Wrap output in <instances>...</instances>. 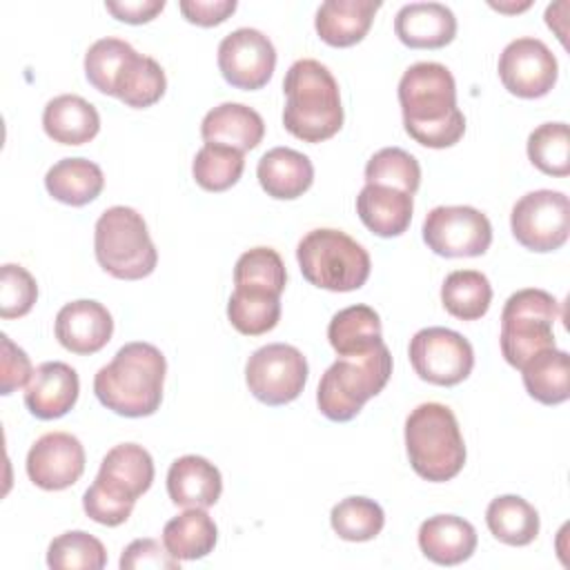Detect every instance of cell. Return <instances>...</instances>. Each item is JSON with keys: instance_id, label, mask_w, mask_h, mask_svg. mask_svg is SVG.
Listing matches in <instances>:
<instances>
[{"instance_id": "6da1fadb", "label": "cell", "mask_w": 570, "mask_h": 570, "mask_svg": "<svg viewBox=\"0 0 570 570\" xmlns=\"http://www.w3.org/2000/svg\"><path fill=\"white\" fill-rule=\"evenodd\" d=\"M403 127L423 147L445 149L465 134V116L456 107V82L441 62H414L399 80Z\"/></svg>"}, {"instance_id": "5b68a950", "label": "cell", "mask_w": 570, "mask_h": 570, "mask_svg": "<svg viewBox=\"0 0 570 570\" xmlns=\"http://www.w3.org/2000/svg\"><path fill=\"white\" fill-rule=\"evenodd\" d=\"M405 450L412 470L432 483L454 479L465 463V443L454 412L443 403H421L405 419Z\"/></svg>"}, {"instance_id": "44dd1931", "label": "cell", "mask_w": 570, "mask_h": 570, "mask_svg": "<svg viewBox=\"0 0 570 570\" xmlns=\"http://www.w3.org/2000/svg\"><path fill=\"white\" fill-rule=\"evenodd\" d=\"M223 476L214 463L185 454L169 465L167 494L180 508H209L220 499Z\"/></svg>"}, {"instance_id": "ffe728a7", "label": "cell", "mask_w": 570, "mask_h": 570, "mask_svg": "<svg viewBox=\"0 0 570 570\" xmlns=\"http://www.w3.org/2000/svg\"><path fill=\"white\" fill-rule=\"evenodd\" d=\"M200 136L207 145H225L245 154L263 140L265 122L256 109L243 102H223L205 114Z\"/></svg>"}, {"instance_id": "8d00e7d4", "label": "cell", "mask_w": 570, "mask_h": 570, "mask_svg": "<svg viewBox=\"0 0 570 570\" xmlns=\"http://www.w3.org/2000/svg\"><path fill=\"white\" fill-rule=\"evenodd\" d=\"M47 566L56 570H100L107 566V550L94 534L69 530L49 543Z\"/></svg>"}, {"instance_id": "603a6c76", "label": "cell", "mask_w": 570, "mask_h": 570, "mask_svg": "<svg viewBox=\"0 0 570 570\" xmlns=\"http://www.w3.org/2000/svg\"><path fill=\"white\" fill-rule=\"evenodd\" d=\"M256 176L267 196L276 200H294L314 183L312 160L289 147H274L258 160Z\"/></svg>"}, {"instance_id": "4316f807", "label": "cell", "mask_w": 570, "mask_h": 570, "mask_svg": "<svg viewBox=\"0 0 570 570\" xmlns=\"http://www.w3.org/2000/svg\"><path fill=\"white\" fill-rule=\"evenodd\" d=\"M47 191L71 207L96 200L105 187L102 169L87 158H62L45 174Z\"/></svg>"}, {"instance_id": "2e32d148", "label": "cell", "mask_w": 570, "mask_h": 570, "mask_svg": "<svg viewBox=\"0 0 570 570\" xmlns=\"http://www.w3.org/2000/svg\"><path fill=\"white\" fill-rule=\"evenodd\" d=\"M85 472V448L69 432L42 434L27 454L29 479L49 492L73 485Z\"/></svg>"}, {"instance_id": "f35d334b", "label": "cell", "mask_w": 570, "mask_h": 570, "mask_svg": "<svg viewBox=\"0 0 570 570\" xmlns=\"http://www.w3.org/2000/svg\"><path fill=\"white\" fill-rule=\"evenodd\" d=\"M419 183L421 165L401 147H383L365 165V185L394 187L412 196L419 189Z\"/></svg>"}, {"instance_id": "836d02e7", "label": "cell", "mask_w": 570, "mask_h": 570, "mask_svg": "<svg viewBox=\"0 0 570 570\" xmlns=\"http://www.w3.org/2000/svg\"><path fill=\"white\" fill-rule=\"evenodd\" d=\"M136 49L120 38H100L85 53V76L94 89L107 96H116V87L136 58Z\"/></svg>"}, {"instance_id": "d590c367", "label": "cell", "mask_w": 570, "mask_h": 570, "mask_svg": "<svg viewBox=\"0 0 570 570\" xmlns=\"http://www.w3.org/2000/svg\"><path fill=\"white\" fill-rule=\"evenodd\" d=\"M245 169V156L225 145H203L191 163L194 180L205 191H225L236 185Z\"/></svg>"}, {"instance_id": "ac0fdd59", "label": "cell", "mask_w": 570, "mask_h": 570, "mask_svg": "<svg viewBox=\"0 0 570 570\" xmlns=\"http://www.w3.org/2000/svg\"><path fill=\"white\" fill-rule=\"evenodd\" d=\"M78 392L76 370L62 361H47L33 370L24 387V405L36 419L51 421L65 416L76 405Z\"/></svg>"}, {"instance_id": "e575fe53", "label": "cell", "mask_w": 570, "mask_h": 570, "mask_svg": "<svg viewBox=\"0 0 570 570\" xmlns=\"http://www.w3.org/2000/svg\"><path fill=\"white\" fill-rule=\"evenodd\" d=\"M165 89L167 78L163 67L151 56L136 53L116 87V98L122 100L127 107L145 109L156 105L163 98Z\"/></svg>"}, {"instance_id": "9c48e42d", "label": "cell", "mask_w": 570, "mask_h": 570, "mask_svg": "<svg viewBox=\"0 0 570 570\" xmlns=\"http://www.w3.org/2000/svg\"><path fill=\"white\" fill-rule=\"evenodd\" d=\"M559 316L557 298L537 287L514 292L501 312V354L521 370L534 354L554 347L552 325Z\"/></svg>"}, {"instance_id": "8992f818", "label": "cell", "mask_w": 570, "mask_h": 570, "mask_svg": "<svg viewBox=\"0 0 570 570\" xmlns=\"http://www.w3.org/2000/svg\"><path fill=\"white\" fill-rule=\"evenodd\" d=\"M390 376L392 354L385 343H379L365 354L338 356L325 370L316 390L321 414L336 423L352 421L387 385Z\"/></svg>"}, {"instance_id": "bcb514c9", "label": "cell", "mask_w": 570, "mask_h": 570, "mask_svg": "<svg viewBox=\"0 0 570 570\" xmlns=\"http://www.w3.org/2000/svg\"><path fill=\"white\" fill-rule=\"evenodd\" d=\"M105 9L116 20H122L129 24H142L154 20L165 9V0H107Z\"/></svg>"}, {"instance_id": "7c38bea8", "label": "cell", "mask_w": 570, "mask_h": 570, "mask_svg": "<svg viewBox=\"0 0 570 570\" xmlns=\"http://www.w3.org/2000/svg\"><path fill=\"white\" fill-rule=\"evenodd\" d=\"M410 363L419 379L452 387L465 381L474 367V350L468 338L448 327L419 330L410 341Z\"/></svg>"}, {"instance_id": "8fae6325", "label": "cell", "mask_w": 570, "mask_h": 570, "mask_svg": "<svg viewBox=\"0 0 570 570\" xmlns=\"http://www.w3.org/2000/svg\"><path fill=\"white\" fill-rule=\"evenodd\" d=\"M245 381L261 403L285 405L301 396L307 383V361L294 345L269 343L247 358Z\"/></svg>"}, {"instance_id": "9a60e30c", "label": "cell", "mask_w": 570, "mask_h": 570, "mask_svg": "<svg viewBox=\"0 0 570 570\" xmlns=\"http://www.w3.org/2000/svg\"><path fill=\"white\" fill-rule=\"evenodd\" d=\"M499 78L519 98L546 96L559 76V65L548 45L539 38H517L499 56Z\"/></svg>"}, {"instance_id": "484cf974", "label": "cell", "mask_w": 570, "mask_h": 570, "mask_svg": "<svg viewBox=\"0 0 570 570\" xmlns=\"http://www.w3.org/2000/svg\"><path fill=\"white\" fill-rule=\"evenodd\" d=\"M45 134L60 145H85L100 129L98 109L76 94L51 98L42 111Z\"/></svg>"}, {"instance_id": "e0dca14e", "label": "cell", "mask_w": 570, "mask_h": 570, "mask_svg": "<svg viewBox=\"0 0 570 570\" xmlns=\"http://www.w3.org/2000/svg\"><path fill=\"white\" fill-rule=\"evenodd\" d=\"M53 332L65 350L73 354H96L111 341L114 318L102 303L80 298L60 307Z\"/></svg>"}, {"instance_id": "60d3db41", "label": "cell", "mask_w": 570, "mask_h": 570, "mask_svg": "<svg viewBox=\"0 0 570 570\" xmlns=\"http://www.w3.org/2000/svg\"><path fill=\"white\" fill-rule=\"evenodd\" d=\"M287 283V272L283 258L272 247H254L238 256L234 267V285L236 287H254L267 289L274 294H283Z\"/></svg>"}, {"instance_id": "b9f144b4", "label": "cell", "mask_w": 570, "mask_h": 570, "mask_svg": "<svg viewBox=\"0 0 570 570\" xmlns=\"http://www.w3.org/2000/svg\"><path fill=\"white\" fill-rule=\"evenodd\" d=\"M36 298V278L22 265L4 263L0 272V316L20 318L31 312Z\"/></svg>"}, {"instance_id": "f6af8a7d", "label": "cell", "mask_w": 570, "mask_h": 570, "mask_svg": "<svg viewBox=\"0 0 570 570\" xmlns=\"http://www.w3.org/2000/svg\"><path fill=\"white\" fill-rule=\"evenodd\" d=\"M180 13L185 20L198 27H214L225 22L236 11V0H180Z\"/></svg>"}, {"instance_id": "52a82bcc", "label": "cell", "mask_w": 570, "mask_h": 570, "mask_svg": "<svg viewBox=\"0 0 570 570\" xmlns=\"http://www.w3.org/2000/svg\"><path fill=\"white\" fill-rule=\"evenodd\" d=\"M94 254L98 265L120 281L145 278L158 263L145 218L125 205L105 209L96 220Z\"/></svg>"}, {"instance_id": "7bdbcfd3", "label": "cell", "mask_w": 570, "mask_h": 570, "mask_svg": "<svg viewBox=\"0 0 570 570\" xmlns=\"http://www.w3.org/2000/svg\"><path fill=\"white\" fill-rule=\"evenodd\" d=\"M120 568L122 570H178L180 559H176L165 543L156 539H136L131 541L120 557Z\"/></svg>"}, {"instance_id": "f1b7e54d", "label": "cell", "mask_w": 570, "mask_h": 570, "mask_svg": "<svg viewBox=\"0 0 570 570\" xmlns=\"http://www.w3.org/2000/svg\"><path fill=\"white\" fill-rule=\"evenodd\" d=\"M381 334V318L370 305H350L336 312L327 325L330 345L336 350L338 356L370 352L372 347L383 343Z\"/></svg>"}, {"instance_id": "3957f363", "label": "cell", "mask_w": 570, "mask_h": 570, "mask_svg": "<svg viewBox=\"0 0 570 570\" xmlns=\"http://www.w3.org/2000/svg\"><path fill=\"white\" fill-rule=\"evenodd\" d=\"M283 91L287 96L283 125L294 138L323 142L343 127L338 82L323 62L296 60L285 73Z\"/></svg>"}, {"instance_id": "1f68e13d", "label": "cell", "mask_w": 570, "mask_h": 570, "mask_svg": "<svg viewBox=\"0 0 570 570\" xmlns=\"http://www.w3.org/2000/svg\"><path fill=\"white\" fill-rule=\"evenodd\" d=\"M227 318L245 336H261L281 321V296L267 289L234 287L227 303Z\"/></svg>"}, {"instance_id": "ee69618b", "label": "cell", "mask_w": 570, "mask_h": 570, "mask_svg": "<svg viewBox=\"0 0 570 570\" xmlns=\"http://www.w3.org/2000/svg\"><path fill=\"white\" fill-rule=\"evenodd\" d=\"M2 343V356H0V394L9 396L13 390L29 383L33 370L31 361L7 334L0 336Z\"/></svg>"}, {"instance_id": "d6986e66", "label": "cell", "mask_w": 570, "mask_h": 570, "mask_svg": "<svg viewBox=\"0 0 570 570\" xmlns=\"http://www.w3.org/2000/svg\"><path fill=\"white\" fill-rule=\"evenodd\" d=\"M396 38L412 49H441L456 36V18L441 2H410L396 11Z\"/></svg>"}, {"instance_id": "d4e9b609", "label": "cell", "mask_w": 570, "mask_h": 570, "mask_svg": "<svg viewBox=\"0 0 570 570\" xmlns=\"http://www.w3.org/2000/svg\"><path fill=\"white\" fill-rule=\"evenodd\" d=\"M412 196L383 185H365L356 196L361 223L381 238L401 236L412 220Z\"/></svg>"}, {"instance_id": "277c9868", "label": "cell", "mask_w": 570, "mask_h": 570, "mask_svg": "<svg viewBox=\"0 0 570 570\" xmlns=\"http://www.w3.org/2000/svg\"><path fill=\"white\" fill-rule=\"evenodd\" d=\"M154 459L138 443L114 445L100 461L96 481L82 497L85 514L100 525H120L129 519L134 503L151 488Z\"/></svg>"}, {"instance_id": "d6a6232c", "label": "cell", "mask_w": 570, "mask_h": 570, "mask_svg": "<svg viewBox=\"0 0 570 570\" xmlns=\"http://www.w3.org/2000/svg\"><path fill=\"white\" fill-rule=\"evenodd\" d=\"M441 303L454 318L476 321L492 303V285L476 269L450 272L441 285Z\"/></svg>"}, {"instance_id": "5bb4252c", "label": "cell", "mask_w": 570, "mask_h": 570, "mask_svg": "<svg viewBox=\"0 0 570 570\" xmlns=\"http://www.w3.org/2000/svg\"><path fill=\"white\" fill-rule=\"evenodd\" d=\"M276 67V49L272 40L252 27L227 33L218 45V69L236 89H261L269 82Z\"/></svg>"}, {"instance_id": "74e56055", "label": "cell", "mask_w": 570, "mask_h": 570, "mask_svg": "<svg viewBox=\"0 0 570 570\" xmlns=\"http://www.w3.org/2000/svg\"><path fill=\"white\" fill-rule=\"evenodd\" d=\"M330 523L345 541H370L383 530L385 514L374 499L347 497L332 508Z\"/></svg>"}, {"instance_id": "7402d4cb", "label": "cell", "mask_w": 570, "mask_h": 570, "mask_svg": "<svg viewBox=\"0 0 570 570\" xmlns=\"http://www.w3.org/2000/svg\"><path fill=\"white\" fill-rule=\"evenodd\" d=\"M419 548L439 566H456L476 550V530L456 514H434L419 528Z\"/></svg>"}, {"instance_id": "4dcf8cb0", "label": "cell", "mask_w": 570, "mask_h": 570, "mask_svg": "<svg viewBox=\"0 0 570 570\" xmlns=\"http://www.w3.org/2000/svg\"><path fill=\"white\" fill-rule=\"evenodd\" d=\"M485 523L492 537L505 546H528L539 534V512L517 494L492 499L485 510Z\"/></svg>"}, {"instance_id": "ab89813d", "label": "cell", "mask_w": 570, "mask_h": 570, "mask_svg": "<svg viewBox=\"0 0 570 570\" xmlns=\"http://www.w3.org/2000/svg\"><path fill=\"white\" fill-rule=\"evenodd\" d=\"M530 163L548 176L570 174V131L566 122H543L528 136Z\"/></svg>"}, {"instance_id": "4fadbf2b", "label": "cell", "mask_w": 570, "mask_h": 570, "mask_svg": "<svg viewBox=\"0 0 570 570\" xmlns=\"http://www.w3.org/2000/svg\"><path fill=\"white\" fill-rule=\"evenodd\" d=\"M423 240L445 258L481 256L492 243V225L470 205H439L423 220Z\"/></svg>"}, {"instance_id": "83f0119b", "label": "cell", "mask_w": 570, "mask_h": 570, "mask_svg": "<svg viewBox=\"0 0 570 570\" xmlns=\"http://www.w3.org/2000/svg\"><path fill=\"white\" fill-rule=\"evenodd\" d=\"M218 541V528L205 508H187L163 528L165 548L180 561L207 557Z\"/></svg>"}, {"instance_id": "f546056e", "label": "cell", "mask_w": 570, "mask_h": 570, "mask_svg": "<svg viewBox=\"0 0 570 570\" xmlns=\"http://www.w3.org/2000/svg\"><path fill=\"white\" fill-rule=\"evenodd\" d=\"M525 392L543 403L559 405L570 396V356L563 350L550 347L534 354L521 367Z\"/></svg>"}, {"instance_id": "7a4b0ae2", "label": "cell", "mask_w": 570, "mask_h": 570, "mask_svg": "<svg viewBox=\"0 0 570 570\" xmlns=\"http://www.w3.org/2000/svg\"><path fill=\"white\" fill-rule=\"evenodd\" d=\"M167 361L163 352L145 341L122 345L111 363L102 365L94 376V394L98 401L129 419L151 416L163 401Z\"/></svg>"}, {"instance_id": "30bf717a", "label": "cell", "mask_w": 570, "mask_h": 570, "mask_svg": "<svg viewBox=\"0 0 570 570\" xmlns=\"http://www.w3.org/2000/svg\"><path fill=\"white\" fill-rule=\"evenodd\" d=\"M510 227L525 249L554 252L570 234V200L563 191L537 189L521 196L510 214Z\"/></svg>"}, {"instance_id": "cb8c5ba5", "label": "cell", "mask_w": 570, "mask_h": 570, "mask_svg": "<svg viewBox=\"0 0 570 570\" xmlns=\"http://www.w3.org/2000/svg\"><path fill=\"white\" fill-rule=\"evenodd\" d=\"M381 9L376 0H327L318 7L314 27L323 42L332 47H352L361 42Z\"/></svg>"}, {"instance_id": "ba28073f", "label": "cell", "mask_w": 570, "mask_h": 570, "mask_svg": "<svg viewBox=\"0 0 570 570\" xmlns=\"http://www.w3.org/2000/svg\"><path fill=\"white\" fill-rule=\"evenodd\" d=\"M296 261L309 285L330 292L363 287L372 267L367 249L332 227L307 232L296 247Z\"/></svg>"}]
</instances>
